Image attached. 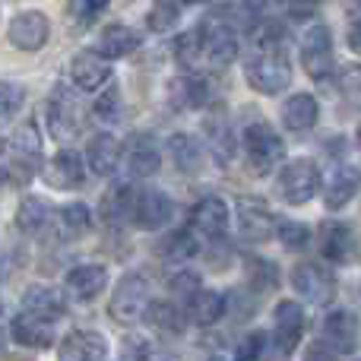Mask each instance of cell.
Listing matches in <instances>:
<instances>
[{"label": "cell", "instance_id": "13", "mask_svg": "<svg viewBox=\"0 0 361 361\" xmlns=\"http://www.w3.org/2000/svg\"><path fill=\"white\" fill-rule=\"evenodd\" d=\"M124 165L133 178H152L162 169V149L152 133H133L124 146Z\"/></svg>", "mask_w": 361, "mask_h": 361}, {"label": "cell", "instance_id": "49", "mask_svg": "<svg viewBox=\"0 0 361 361\" xmlns=\"http://www.w3.org/2000/svg\"><path fill=\"white\" fill-rule=\"evenodd\" d=\"M305 361H336V352L326 349L324 343H314L311 349H307V358Z\"/></svg>", "mask_w": 361, "mask_h": 361}, {"label": "cell", "instance_id": "6", "mask_svg": "<svg viewBox=\"0 0 361 361\" xmlns=\"http://www.w3.org/2000/svg\"><path fill=\"white\" fill-rule=\"evenodd\" d=\"M149 305H152L149 279L140 276V273H130V276H124V279L118 282L108 311H111V317L118 320V324H137V320L146 317Z\"/></svg>", "mask_w": 361, "mask_h": 361}, {"label": "cell", "instance_id": "32", "mask_svg": "<svg viewBox=\"0 0 361 361\" xmlns=\"http://www.w3.org/2000/svg\"><path fill=\"white\" fill-rule=\"evenodd\" d=\"M206 137H209L212 159H216L222 169L231 165V159H235V152H238V137L225 114H212V118L206 121Z\"/></svg>", "mask_w": 361, "mask_h": 361}, {"label": "cell", "instance_id": "12", "mask_svg": "<svg viewBox=\"0 0 361 361\" xmlns=\"http://www.w3.org/2000/svg\"><path fill=\"white\" fill-rule=\"evenodd\" d=\"M86 162L80 159V152L73 149H61L48 159V165L42 169L44 184H51L54 190H76L86 180Z\"/></svg>", "mask_w": 361, "mask_h": 361}, {"label": "cell", "instance_id": "3", "mask_svg": "<svg viewBox=\"0 0 361 361\" xmlns=\"http://www.w3.org/2000/svg\"><path fill=\"white\" fill-rule=\"evenodd\" d=\"M197 29H200V54H203V61L209 67H228V63H235L241 44H238V29L228 19L212 13Z\"/></svg>", "mask_w": 361, "mask_h": 361}, {"label": "cell", "instance_id": "52", "mask_svg": "<svg viewBox=\"0 0 361 361\" xmlns=\"http://www.w3.org/2000/svg\"><path fill=\"white\" fill-rule=\"evenodd\" d=\"M4 146H6V143H4V137H0V152H4Z\"/></svg>", "mask_w": 361, "mask_h": 361}, {"label": "cell", "instance_id": "29", "mask_svg": "<svg viewBox=\"0 0 361 361\" xmlns=\"http://www.w3.org/2000/svg\"><path fill=\"white\" fill-rule=\"evenodd\" d=\"M187 320H190L193 326H212L222 320L225 314V295L219 292H209V288H200V292H193L190 298H187Z\"/></svg>", "mask_w": 361, "mask_h": 361}, {"label": "cell", "instance_id": "39", "mask_svg": "<svg viewBox=\"0 0 361 361\" xmlns=\"http://www.w3.org/2000/svg\"><path fill=\"white\" fill-rule=\"evenodd\" d=\"M159 254L169 257V260H187V257L197 254V241H193V228H180L171 238H165L159 244Z\"/></svg>", "mask_w": 361, "mask_h": 361}, {"label": "cell", "instance_id": "8", "mask_svg": "<svg viewBox=\"0 0 361 361\" xmlns=\"http://www.w3.org/2000/svg\"><path fill=\"white\" fill-rule=\"evenodd\" d=\"M6 38L19 51H42L51 38V19L42 10H23L10 19Z\"/></svg>", "mask_w": 361, "mask_h": 361}, {"label": "cell", "instance_id": "50", "mask_svg": "<svg viewBox=\"0 0 361 361\" xmlns=\"http://www.w3.org/2000/svg\"><path fill=\"white\" fill-rule=\"evenodd\" d=\"M349 48L355 51V54H361V19L352 23V29H349Z\"/></svg>", "mask_w": 361, "mask_h": 361}, {"label": "cell", "instance_id": "47", "mask_svg": "<svg viewBox=\"0 0 361 361\" xmlns=\"http://www.w3.org/2000/svg\"><path fill=\"white\" fill-rule=\"evenodd\" d=\"M171 288H175L178 295H187V298H190L193 292H200V276L190 273V269H184V273H178L175 279H171Z\"/></svg>", "mask_w": 361, "mask_h": 361}, {"label": "cell", "instance_id": "41", "mask_svg": "<svg viewBox=\"0 0 361 361\" xmlns=\"http://www.w3.org/2000/svg\"><path fill=\"white\" fill-rule=\"evenodd\" d=\"M23 102H25V89L19 82L0 80V121H10L13 114H19Z\"/></svg>", "mask_w": 361, "mask_h": 361}, {"label": "cell", "instance_id": "25", "mask_svg": "<svg viewBox=\"0 0 361 361\" xmlns=\"http://www.w3.org/2000/svg\"><path fill=\"white\" fill-rule=\"evenodd\" d=\"M137 48H140V32L118 23V25H108V29L102 32L92 51L99 57H105V61H121V57L133 54Z\"/></svg>", "mask_w": 361, "mask_h": 361}, {"label": "cell", "instance_id": "9", "mask_svg": "<svg viewBox=\"0 0 361 361\" xmlns=\"http://www.w3.org/2000/svg\"><path fill=\"white\" fill-rule=\"evenodd\" d=\"M292 288L311 305H330L336 298V279L320 263H298L292 273Z\"/></svg>", "mask_w": 361, "mask_h": 361}, {"label": "cell", "instance_id": "31", "mask_svg": "<svg viewBox=\"0 0 361 361\" xmlns=\"http://www.w3.org/2000/svg\"><path fill=\"white\" fill-rule=\"evenodd\" d=\"M355 250V235H352L349 225L343 222H326L320 228V254L330 263H345Z\"/></svg>", "mask_w": 361, "mask_h": 361}, {"label": "cell", "instance_id": "10", "mask_svg": "<svg viewBox=\"0 0 361 361\" xmlns=\"http://www.w3.org/2000/svg\"><path fill=\"white\" fill-rule=\"evenodd\" d=\"M273 345L279 349V355H292L295 349H298L301 336H305V307L298 305V301H279L273 311Z\"/></svg>", "mask_w": 361, "mask_h": 361}, {"label": "cell", "instance_id": "21", "mask_svg": "<svg viewBox=\"0 0 361 361\" xmlns=\"http://www.w3.org/2000/svg\"><path fill=\"white\" fill-rule=\"evenodd\" d=\"M121 159H124V149H121V143L111 133H95L86 143V169L95 178H111L118 171Z\"/></svg>", "mask_w": 361, "mask_h": 361}, {"label": "cell", "instance_id": "33", "mask_svg": "<svg viewBox=\"0 0 361 361\" xmlns=\"http://www.w3.org/2000/svg\"><path fill=\"white\" fill-rule=\"evenodd\" d=\"M16 225L25 235H42L48 225H54V206L42 197H25L16 209Z\"/></svg>", "mask_w": 361, "mask_h": 361}, {"label": "cell", "instance_id": "17", "mask_svg": "<svg viewBox=\"0 0 361 361\" xmlns=\"http://www.w3.org/2000/svg\"><path fill=\"white\" fill-rule=\"evenodd\" d=\"M57 361H108V339L95 330H73L57 349Z\"/></svg>", "mask_w": 361, "mask_h": 361}, {"label": "cell", "instance_id": "48", "mask_svg": "<svg viewBox=\"0 0 361 361\" xmlns=\"http://www.w3.org/2000/svg\"><path fill=\"white\" fill-rule=\"evenodd\" d=\"M124 358L127 361H149V343H143V339H127Z\"/></svg>", "mask_w": 361, "mask_h": 361}, {"label": "cell", "instance_id": "14", "mask_svg": "<svg viewBox=\"0 0 361 361\" xmlns=\"http://www.w3.org/2000/svg\"><path fill=\"white\" fill-rule=\"evenodd\" d=\"M276 222L279 219L269 212L267 203H260L254 197L238 200V231H241V238H247V241H267L269 235H276Z\"/></svg>", "mask_w": 361, "mask_h": 361}, {"label": "cell", "instance_id": "28", "mask_svg": "<svg viewBox=\"0 0 361 361\" xmlns=\"http://www.w3.org/2000/svg\"><path fill=\"white\" fill-rule=\"evenodd\" d=\"M63 295L51 286H29L23 295V311L25 314H35L42 320H51L54 324L57 317H63Z\"/></svg>", "mask_w": 361, "mask_h": 361}, {"label": "cell", "instance_id": "26", "mask_svg": "<svg viewBox=\"0 0 361 361\" xmlns=\"http://www.w3.org/2000/svg\"><path fill=\"white\" fill-rule=\"evenodd\" d=\"M169 99H171V105L184 108V111H200L209 102V86H206L203 76L184 73L169 82Z\"/></svg>", "mask_w": 361, "mask_h": 361}, {"label": "cell", "instance_id": "27", "mask_svg": "<svg viewBox=\"0 0 361 361\" xmlns=\"http://www.w3.org/2000/svg\"><path fill=\"white\" fill-rule=\"evenodd\" d=\"M169 159L180 175H200L203 162H206L203 146H200V140H193L190 133H175V137L169 140Z\"/></svg>", "mask_w": 361, "mask_h": 361}, {"label": "cell", "instance_id": "11", "mask_svg": "<svg viewBox=\"0 0 361 361\" xmlns=\"http://www.w3.org/2000/svg\"><path fill=\"white\" fill-rule=\"evenodd\" d=\"M44 124H48L51 137L57 143H70L80 133V108H76L73 99H67V92L61 86L54 89V95L44 105Z\"/></svg>", "mask_w": 361, "mask_h": 361}, {"label": "cell", "instance_id": "34", "mask_svg": "<svg viewBox=\"0 0 361 361\" xmlns=\"http://www.w3.org/2000/svg\"><path fill=\"white\" fill-rule=\"evenodd\" d=\"M133 203H137V193L130 184H114L111 190L102 200V219L111 225H124L127 219H133Z\"/></svg>", "mask_w": 361, "mask_h": 361}, {"label": "cell", "instance_id": "4", "mask_svg": "<svg viewBox=\"0 0 361 361\" xmlns=\"http://www.w3.org/2000/svg\"><path fill=\"white\" fill-rule=\"evenodd\" d=\"M276 190L286 200L288 206H305L317 197L320 190V169L314 159H292V162L282 165L279 180H276Z\"/></svg>", "mask_w": 361, "mask_h": 361}, {"label": "cell", "instance_id": "1", "mask_svg": "<svg viewBox=\"0 0 361 361\" xmlns=\"http://www.w3.org/2000/svg\"><path fill=\"white\" fill-rule=\"evenodd\" d=\"M244 76H247L250 89L260 95H279L292 82V57L286 51V35L269 19H263L260 25L247 32Z\"/></svg>", "mask_w": 361, "mask_h": 361}, {"label": "cell", "instance_id": "46", "mask_svg": "<svg viewBox=\"0 0 361 361\" xmlns=\"http://www.w3.org/2000/svg\"><path fill=\"white\" fill-rule=\"evenodd\" d=\"M254 279L260 288H276L279 276H276V263H267V260H254Z\"/></svg>", "mask_w": 361, "mask_h": 361}, {"label": "cell", "instance_id": "51", "mask_svg": "<svg viewBox=\"0 0 361 361\" xmlns=\"http://www.w3.org/2000/svg\"><path fill=\"white\" fill-rule=\"evenodd\" d=\"M355 140H358V146H361V121H358V127H355Z\"/></svg>", "mask_w": 361, "mask_h": 361}, {"label": "cell", "instance_id": "43", "mask_svg": "<svg viewBox=\"0 0 361 361\" xmlns=\"http://www.w3.org/2000/svg\"><path fill=\"white\" fill-rule=\"evenodd\" d=\"M267 345H269V336L260 330H254L235 352V361H263L267 358Z\"/></svg>", "mask_w": 361, "mask_h": 361}, {"label": "cell", "instance_id": "30", "mask_svg": "<svg viewBox=\"0 0 361 361\" xmlns=\"http://www.w3.org/2000/svg\"><path fill=\"white\" fill-rule=\"evenodd\" d=\"M54 228L61 241H80L92 228V212L86 203H67L54 212Z\"/></svg>", "mask_w": 361, "mask_h": 361}, {"label": "cell", "instance_id": "18", "mask_svg": "<svg viewBox=\"0 0 361 361\" xmlns=\"http://www.w3.org/2000/svg\"><path fill=\"white\" fill-rule=\"evenodd\" d=\"M324 345L326 349H333L336 355H349V352H355V345H358V317L355 314L345 311V307L326 314V320H324Z\"/></svg>", "mask_w": 361, "mask_h": 361}, {"label": "cell", "instance_id": "5", "mask_svg": "<svg viewBox=\"0 0 361 361\" xmlns=\"http://www.w3.org/2000/svg\"><path fill=\"white\" fill-rule=\"evenodd\" d=\"M298 57H301V67H305V73L311 76V80L317 82H330L333 70H336V61H333V32L330 25L317 23L311 25V29L305 32V38H301V48H298Z\"/></svg>", "mask_w": 361, "mask_h": 361}, {"label": "cell", "instance_id": "2", "mask_svg": "<svg viewBox=\"0 0 361 361\" xmlns=\"http://www.w3.org/2000/svg\"><path fill=\"white\" fill-rule=\"evenodd\" d=\"M244 159H247L254 175H269L286 162V143L282 137L267 124V121H254L244 127Z\"/></svg>", "mask_w": 361, "mask_h": 361}, {"label": "cell", "instance_id": "45", "mask_svg": "<svg viewBox=\"0 0 361 361\" xmlns=\"http://www.w3.org/2000/svg\"><path fill=\"white\" fill-rule=\"evenodd\" d=\"M282 10H286V16L295 19V23H307L311 16H317L320 0H282Z\"/></svg>", "mask_w": 361, "mask_h": 361}, {"label": "cell", "instance_id": "23", "mask_svg": "<svg viewBox=\"0 0 361 361\" xmlns=\"http://www.w3.org/2000/svg\"><path fill=\"white\" fill-rule=\"evenodd\" d=\"M279 118H282V127H286V130L305 133V130H311V127L317 124L320 105H317V99H314L311 92H295V95H288V99L282 102Z\"/></svg>", "mask_w": 361, "mask_h": 361}, {"label": "cell", "instance_id": "7", "mask_svg": "<svg viewBox=\"0 0 361 361\" xmlns=\"http://www.w3.org/2000/svg\"><path fill=\"white\" fill-rule=\"evenodd\" d=\"M10 149H13V178L19 184L32 180L42 171V133H38L35 121H23L16 127L10 140Z\"/></svg>", "mask_w": 361, "mask_h": 361}, {"label": "cell", "instance_id": "53", "mask_svg": "<svg viewBox=\"0 0 361 361\" xmlns=\"http://www.w3.org/2000/svg\"><path fill=\"white\" fill-rule=\"evenodd\" d=\"M0 184H4V171H0Z\"/></svg>", "mask_w": 361, "mask_h": 361}, {"label": "cell", "instance_id": "20", "mask_svg": "<svg viewBox=\"0 0 361 361\" xmlns=\"http://www.w3.org/2000/svg\"><path fill=\"white\" fill-rule=\"evenodd\" d=\"M70 80L76 89L82 92H99L108 80H111V67H108L105 57H99L95 51H80V54L70 61Z\"/></svg>", "mask_w": 361, "mask_h": 361}, {"label": "cell", "instance_id": "24", "mask_svg": "<svg viewBox=\"0 0 361 361\" xmlns=\"http://www.w3.org/2000/svg\"><path fill=\"white\" fill-rule=\"evenodd\" d=\"M10 333L19 345H25V349H48V345L54 343V324L35 317V314H25V311L19 314V317H13Z\"/></svg>", "mask_w": 361, "mask_h": 361}, {"label": "cell", "instance_id": "35", "mask_svg": "<svg viewBox=\"0 0 361 361\" xmlns=\"http://www.w3.org/2000/svg\"><path fill=\"white\" fill-rule=\"evenodd\" d=\"M146 324L159 333H169V336H180L187 330V314L180 311L171 301H152L149 311H146Z\"/></svg>", "mask_w": 361, "mask_h": 361}, {"label": "cell", "instance_id": "36", "mask_svg": "<svg viewBox=\"0 0 361 361\" xmlns=\"http://www.w3.org/2000/svg\"><path fill=\"white\" fill-rule=\"evenodd\" d=\"M180 6H184L180 0H156L149 16H146V25H149L152 32H159V35H165V32H171L178 25Z\"/></svg>", "mask_w": 361, "mask_h": 361}, {"label": "cell", "instance_id": "37", "mask_svg": "<svg viewBox=\"0 0 361 361\" xmlns=\"http://www.w3.org/2000/svg\"><path fill=\"white\" fill-rule=\"evenodd\" d=\"M121 111H124L121 89H118V82H111V86H108L105 92H99V99L92 102V114H95V121H102V124H118Z\"/></svg>", "mask_w": 361, "mask_h": 361}, {"label": "cell", "instance_id": "42", "mask_svg": "<svg viewBox=\"0 0 361 361\" xmlns=\"http://www.w3.org/2000/svg\"><path fill=\"white\" fill-rule=\"evenodd\" d=\"M200 57H203L200 54V29L184 32V35L175 42V61L180 63V67H193Z\"/></svg>", "mask_w": 361, "mask_h": 361}, {"label": "cell", "instance_id": "40", "mask_svg": "<svg viewBox=\"0 0 361 361\" xmlns=\"http://www.w3.org/2000/svg\"><path fill=\"white\" fill-rule=\"evenodd\" d=\"M108 4H111V0H70V4H67V16L73 19V25L86 29V25H92L95 19L105 13Z\"/></svg>", "mask_w": 361, "mask_h": 361}, {"label": "cell", "instance_id": "16", "mask_svg": "<svg viewBox=\"0 0 361 361\" xmlns=\"http://www.w3.org/2000/svg\"><path fill=\"white\" fill-rule=\"evenodd\" d=\"M171 200L162 190H140L137 203H133V225L143 231H159L171 222Z\"/></svg>", "mask_w": 361, "mask_h": 361}, {"label": "cell", "instance_id": "15", "mask_svg": "<svg viewBox=\"0 0 361 361\" xmlns=\"http://www.w3.org/2000/svg\"><path fill=\"white\" fill-rule=\"evenodd\" d=\"M231 225V209L222 197H203L190 209V228L203 238H222Z\"/></svg>", "mask_w": 361, "mask_h": 361}, {"label": "cell", "instance_id": "44", "mask_svg": "<svg viewBox=\"0 0 361 361\" xmlns=\"http://www.w3.org/2000/svg\"><path fill=\"white\" fill-rule=\"evenodd\" d=\"M339 92L349 102H361V63H345L339 73Z\"/></svg>", "mask_w": 361, "mask_h": 361}, {"label": "cell", "instance_id": "19", "mask_svg": "<svg viewBox=\"0 0 361 361\" xmlns=\"http://www.w3.org/2000/svg\"><path fill=\"white\" fill-rule=\"evenodd\" d=\"M108 286V269L102 263H82V267H73L63 279V292L73 301H92L105 292Z\"/></svg>", "mask_w": 361, "mask_h": 361}, {"label": "cell", "instance_id": "22", "mask_svg": "<svg viewBox=\"0 0 361 361\" xmlns=\"http://www.w3.org/2000/svg\"><path fill=\"white\" fill-rule=\"evenodd\" d=\"M358 187H361V171L355 165H336V171H333L324 187V206L330 212L345 209V206L355 200Z\"/></svg>", "mask_w": 361, "mask_h": 361}, {"label": "cell", "instance_id": "54", "mask_svg": "<svg viewBox=\"0 0 361 361\" xmlns=\"http://www.w3.org/2000/svg\"><path fill=\"white\" fill-rule=\"evenodd\" d=\"M209 361H219V358H209Z\"/></svg>", "mask_w": 361, "mask_h": 361}, {"label": "cell", "instance_id": "38", "mask_svg": "<svg viewBox=\"0 0 361 361\" xmlns=\"http://www.w3.org/2000/svg\"><path fill=\"white\" fill-rule=\"evenodd\" d=\"M276 238L286 244L288 250H305L311 244V228L305 222H295V219H279L276 222Z\"/></svg>", "mask_w": 361, "mask_h": 361}]
</instances>
